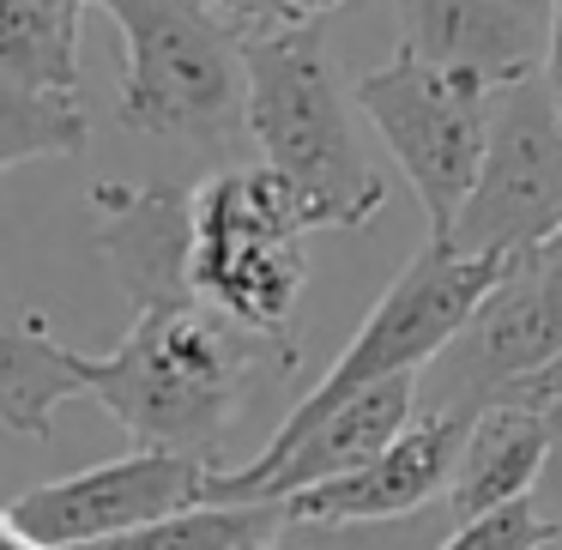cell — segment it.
Returning <instances> with one entry per match:
<instances>
[{"instance_id":"12","label":"cell","mask_w":562,"mask_h":550,"mask_svg":"<svg viewBox=\"0 0 562 550\" xmlns=\"http://www.w3.org/2000/svg\"><path fill=\"white\" fill-rule=\"evenodd\" d=\"M194 194L182 182H91L98 255L134 308L188 303L194 291Z\"/></svg>"},{"instance_id":"10","label":"cell","mask_w":562,"mask_h":550,"mask_svg":"<svg viewBox=\"0 0 562 550\" xmlns=\"http://www.w3.org/2000/svg\"><path fill=\"white\" fill-rule=\"evenodd\" d=\"M218 460L188 448H134L110 465H86L74 478L37 484L7 502V532H25L49 550H79L91 538L146 526L158 514L206 502Z\"/></svg>"},{"instance_id":"7","label":"cell","mask_w":562,"mask_h":550,"mask_svg":"<svg viewBox=\"0 0 562 550\" xmlns=\"http://www.w3.org/2000/svg\"><path fill=\"white\" fill-rule=\"evenodd\" d=\"M562 231V110L544 86V67L508 79L490 115V151L477 188L465 194L448 243L465 255L520 260Z\"/></svg>"},{"instance_id":"8","label":"cell","mask_w":562,"mask_h":550,"mask_svg":"<svg viewBox=\"0 0 562 550\" xmlns=\"http://www.w3.org/2000/svg\"><path fill=\"white\" fill-rule=\"evenodd\" d=\"M562 351V231L544 248L520 255L508 279L490 291V303L472 315V327L424 369L429 412H477L484 400L508 393L532 369H544Z\"/></svg>"},{"instance_id":"1","label":"cell","mask_w":562,"mask_h":550,"mask_svg":"<svg viewBox=\"0 0 562 550\" xmlns=\"http://www.w3.org/2000/svg\"><path fill=\"white\" fill-rule=\"evenodd\" d=\"M74 400H98L134 448H188L218 460L224 429L272 375L296 369V345L243 327L206 296L134 308L115 351L91 357L61 345Z\"/></svg>"},{"instance_id":"26","label":"cell","mask_w":562,"mask_h":550,"mask_svg":"<svg viewBox=\"0 0 562 550\" xmlns=\"http://www.w3.org/2000/svg\"><path fill=\"white\" fill-rule=\"evenodd\" d=\"M236 550H284V538L272 532V538H248V545H236Z\"/></svg>"},{"instance_id":"17","label":"cell","mask_w":562,"mask_h":550,"mask_svg":"<svg viewBox=\"0 0 562 550\" xmlns=\"http://www.w3.org/2000/svg\"><path fill=\"white\" fill-rule=\"evenodd\" d=\"M284 526V502H194V508L158 514L146 526L91 538L79 550H236L248 538H272Z\"/></svg>"},{"instance_id":"25","label":"cell","mask_w":562,"mask_h":550,"mask_svg":"<svg viewBox=\"0 0 562 550\" xmlns=\"http://www.w3.org/2000/svg\"><path fill=\"white\" fill-rule=\"evenodd\" d=\"M0 550H49V545H37V538H25V532H7V538H0Z\"/></svg>"},{"instance_id":"6","label":"cell","mask_w":562,"mask_h":550,"mask_svg":"<svg viewBox=\"0 0 562 550\" xmlns=\"http://www.w3.org/2000/svg\"><path fill=\"white\" fill-rule=\"evenodd\" d=\"M508 267L514 260H502V255H465L448 236H429L405 260L400 279L381 291V303L363 315L357 339L333 357V369L291 405V424L333 412L339 400H351V393L375 388L387 375H424V363H436L472 327V315L508 279Z\"/></svg>"},{"instance_id":"19","label":"cell","mask_w":562,"mask_h":550,"mask_svg":"<svg viewBox=\"0 0 562 550\" xmlns=\"http://www.w3.org/2000/svg\"><path fill=\"white\" fill-rule=\"evenodd\" d=\"M557 538H562V520H550L538 508V496H520V502H502V508L460 520L441 538V550H550Z\"/></svg>"},{"instance_id":"2","label":"cell","mask_w":562,"mask_h":550,"mask_svg":"<svg viewBox=\"0 0 562 550\" xmlns=\"http://www.w3.org/2000/svg\"><path fill=\"white\" fill-rule=\"evenodd\" d=\"M248 49V134L291 188L308 231H363L387 206V182L351 134L339 55L321 19H279L243 31Z\"/></svg>"},{"instance_id":"13","label":"cell","mask_w":562,"mask_h":550,"mask_svg":"<svg viewBox=\"0 0 562 550\" xmlns=\"http://www.w3.org/2000/svg\"><path fill=\"white\" fill-rule=\"evenodd\" d=\"M472 417L477 412L412 417V429L369 465L284 496V520H375V514H412V508H429V502H448Z\"/></svg>"},{"instance_id":"24","label":"cell","mask_w":562,"mask_h":550,"mask_svg":"<svg viewBox=\"0 0 562 550\" xmlns=\"http://www.w3.org/2000/svg\"><path fill=\"white\" fill-rule=\"evenodd\" d=\"M296 19H327V13H339V7H351V0H284Z\"/></svg>"},{"instance_id":"4","label":"cell","mask_w":562,"mask_h":550,"mask_svg":"<svg viewBox=\"0 0 562 550\" xmlns=\"http://www.w3.org/2000/svg\"><path fill=\"white\" fill-rule=\"evenodd\" d=\"M303 212L272 164L224 170L194 194V291L267 339L296 345V303L308 284Z\"/></svg>"},{"instance_id":"9","label":"cell","mask_w":562,"mask_h":550,"mask_svg":"<svg viewBox=\"0 0 562 550\" xmlns=\"http://www.w3.org/2000/svg\"><path fill=\"white\" fill-rule=\"evenodd\" d=\"M91 0H0V170L79 158V19Z\"/></svg>"},{"instance_id":"16","label":"cell","mask_w":562,"mask_h":550,"mask_svg":"<svg viewBox=\"0 0 562 550\" xmlns=\"http://www.w3.org/2000/svg\"><path fill=\"white\" fill-rule=\"evenodd\" d=\"M74 400L61 363V339L43 327V315H19L0 333V424L13 436H49L55 412Z\"/></svg>"},{"instance_id":"22","label":"cell","mask_w":562,"mask_h":550,"mask_svg":"<svg viewBox=\"0 0 562 550\" xmlns=\"http://www.w3.org/2000/svg\"><path fill=\"white\" fill-rule=\"evenodd\" d=\"M508 393H520V400H532V405H562V351L550 357L544 369H532L526 381H514ZM496 400H502V393H496Z\"/></svg>"},{"instance_id":"23","label":"cell","mask_w":562,"mask_h":550,"mask_svg":"<svg viewBox=\"0 0 562 550\" xmlns=\"http://www.w3.org/2000/svg\"><path fill=\"white\" fill-rule=\"evenodd\" d=\"M544 86H550V98H557V110H562V0L550 7V49H544Z\"/></svg>"},{"instance_id":"11","label":"cell","mask_w":562,"mask_h":550,"mask_svg":"<svg viewBox=\"0 0 562 550\" xmlns=\"http://www.w3.org/2000/svg\"><path fill=\"white\" fill-rule=\"evenodd\" d=\"M417 388H424V375H387L375 388L339 400L321 417H303V424L284 417L272 429V441L248 465H218L212 472L206 502H284L296 490H315L339 472H357V465L387 453L412 429L417 400H424Z\"/></svg>"},{"instance_id":"21","label":"cell","mask_w":562,"mask_h":550,"mask_svg":"<svg viewBox=\"0 0 562 550\" xmlns=\"http://www.w3.org/2000/svg\"><path fill=\"white\" fill-rule=\"evenodd\" d=\"M206 7H218V13L236 19L243 31H260V25H279V19H296L284 0H206Z\"/></svg>"},{"instance_id":"5","label":"cell","mask_w":562,"mask_h":550,"mask_svg":"<svg viewBox=\"0 0 562 550\" xmlns=\"http://www.w3.org/2000/svg\"><path fill=\"white\" fill-rule=\"evenodd\" d=\"M357 110L387 139L393 164L429 218V236H448L484 170L496 86L400 49L393 61L357 79Z\"/></svg>"},{"instance_id":"15","label":"cell","mask_w":562,"mask_h":550,"mask_svg":"<svg viewBox=\"0 0 562 550\" xmlns=\"http://www.w3.org/2000/svg\"><path fill=\"white\" fill-rule=\"evenodd\" d=\"M544 453H550V405H532L520 393L484 400L472 429H465L460 465H453V484H448V508L460 520H472L484 508L532 496Z\"/></svg>"},{"instance_id":"18","label":"cell","mask_w":562,"mask_h":550,"mask_svg":"<svg viewBox=\"0 0 562 550\" xmlns=\"http://www.w3.org/2000/svg\"><path fill=\"white\" fill-rule=\"evenodd\" d=\"M460 526L453 508H412L375 514V520H284V550H441V538Z\"/></svg>"},{"instance_id":"3","label":"cell","mask_w":562,"mask_h":550,"mask_svg":"<svg viewBox=\"0 0 562 550\" xmlns=\"http://www.w3.org/2000/svg\"><path fill=\"white\" fill-rule=\"evenodd\" d=\"M122 31V98L115 115L134 134L231 139L248 127V49L243 25L206 0H91Z\"/></svg>"},{"instance_id":"20","label":"cell","mask_w":562,"mask_h":550,"mask_svg":"<svg viewBox=\"0 0 562 550\" xmlns=\"http://www.w3.org/2000/svg\"><path fill=\"white\" fill-rule=\"evenodd\" d=\"M532 496L550 520H562V405H550V453H544V472H538Z\"/></svg>"},{"instance_id":"14","label":"cell","mask_w":562,"mask_h":550,"mask_svg":"<svg viewBox=\"0 0 562 550\" xmlns=\"http://www.w3.org/2000/svg\"><path fill=\"white\" fill-rule=\"evenodd\" d=\"M557 0H400V49L508 86L544 67Z\"/></svg>"}]
</instances>
